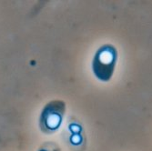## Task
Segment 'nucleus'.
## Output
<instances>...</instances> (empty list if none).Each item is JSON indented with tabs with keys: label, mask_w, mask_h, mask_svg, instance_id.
I'll return each mask as SVG.
<instances>
[{
	"label": "nucleus",
	"mask_w": 152,
	"mask_h": 151,
	"mask_svg": "<svg viewBox=\"0 0 152 151\" xmlns=\"http://www.w3.org/2000/svg\"><path fill=\"white\" fill-rule=\"evenodd\" d=\"M66 112V104L63 100L55 99L47 103L40 113L38 127L41 132L50 135L59 130Z\"/></svg>",
	"instance_id": "obj_2"
},
{
	"label": "nucleus",
	"mask_w": 152,
	"mask_h": 151,
	"mask_svg": "<svg viewBox=\"0 0 152 151\" xmlns=\"http://www.w3.org/2000/svg\"><path fill=\"white\" fill-rule=\"evenodd\" d=\"M37 151H61V149L55 142H46L38 148Z\"/></svg>",
	"instance_id": "obj_3"
},
{
	"label": "nucleus",
	"mask_w": 152,
	"mask_h": 151,
	"mask_svg": "<svg viewBox=\"0 0 152 151\" xmlns=\"http://www.w3.org/2000/svg\"><path fill=\"white\" fill-rule=\"evenodd\" d=\"M118 61L117 48L106 44L96 50L92 60V70L95 77L102 82L111 79Z\"/></svg>",
	"instance_id": "obj_1"
}]
</instances>
